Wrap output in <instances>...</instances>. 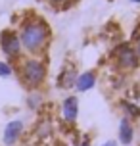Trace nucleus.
Masks as SVG:
<instances>
[{
	"instance_id": "obj_6",
	"label": "nucleus",
	"mask_w": 140,
	"mask_h": 146,
	"mask_svg": "<svg viewBox=\"0 0 140 146\" xmlns=\"http://www.w3.org/2000/svg\"><path fill=\"white\" fill-rule=\"evenodd\" d=\"M61 117L67 125H73L79 117V100L77 96H67L61 102Z\"/></svg>"
},
{
	"instance_id": "obj_9",
	"label": "nucleus",
	"mask_w": 140,
	"mask_h": 146,
	"mask_svg": "<svg viewBox=\"0 0 140 146\" xmlns=\"http://www.w3.org/2000/svg\"><path fill=\"white\" fill-rule=\"evenodd\" d=\"M96 85V71H83L77 75V83H75V88L79 92H87Z\"/></svg>"
},
{
	"instance_id": "obj_3",
	"label": "nucleus",
	"mask_w": 140,
	"mask_h": 146,
	"mask_svg": "<svg viewBox=\"0 0 140 146\" xmlns=\"http://www.w3.org/2000/svg\"><path fill=\"white\" fill-rule=\"evenodd\" d=\"M113 64L117 67L119 71H125V73H131L134 69H138L140 66V58L136 50H134V46L131 42H121L117 44L115 48H113Z\"/></svg>"
},
{
	"instance_id": "obj_16",
	"label": "nucleus",
	"mask_w": 140,
	"mask_h": 146,
	"mask_svg": "<svg viewBox=\"0 0 140 146\" xmlns=\"http://www.w3.org/2000/svg\"><path fill=\"white\" fill-rule=\"evenodd\" d=\"M102 146H117V142H115V140H108V142H104Z\"/></svg>"
},
{
	"instance_id": "obj_14",
	"label": "nucleus",
	"mask_w": 140,
	"mask_h": 146,
	"mask_svg": "<svg viewBox=\"0 0 140 146\" xmlns=\"http://www.w3.org/2000/svg\"><path fill=\"white\" fill-rule=\"evenodd\" d=\"M131 44L134 46V50H136V54H138V58H140V21L133 31V40H131Z\"/></svg>"
},
{
	"instance_id": "obj_12",
	"label": "nucleus",
	"mask_w": 140,
	"mask_h": 146,
	"mask_svg": "<svg viewBox=\"0 0 140 146\" xmlns=\"http://www.w3.org/2000/svg\"><path fill=\"white\" fill-rule=\"evenodd\" d=\"M35 135H37L38 139L50 137V135H52V125L48 123V121H40V123H38V127H37V133H35Z\"/></svg>"
},
{
	"instance_id": "obj_13",
	"label": "nucleus",
	"mask_w": 140,
	"mask_h": 146,
	"mask_svg": "<svg viewBox=\"0 0 140 146\" xmlns=\"http://www.w3.org/2000/svg\"><path fill=\"white\" fill-rule=\"evenodd\" d=\"M12 73H14L12 64H8V62H4V60H0V77H2V79H8V77H12Z\"/></svg>"
},
{
	"instance_id": "obj_2",
	"label": "nucleus",
	"mask_w": 140,
	"mask_h": 146,
	"mask_svg": "<svg viewBox=\"0 0 140 146\" xmlns=\"http://www.w3.org/2000/svg\"><path fill=\"white\" fill-rule=\"evenodd\" d=\"M17 75L21 83L31 90H38L44 85L48 69L46 64L38 56H27V58H19V66H17Z\"/></svg>"
},
{
	"instance_id": "obj_11",
	"label": "nucleus",
	"mask_w": 140,
	"mask_h": 146,
	"mask_svg": "<svg viewBox=\"0 0 140 146\" xmlns=\"http://www.w3.org/2000/svg\"><path fill=\"white\" fill-rule=\"evenodd\" d=\"M42 94H40V90H31L29 92V96H27V106L29 108H38V106H42Z\"/></svg>"
},
{
	"instance_id": "obj_7",
	"label": "nucleus",
	"mask_w": 140,
	"mask_h": 146,
	"mask_svg": "<svg viewBox=\"0 0 140 146\" xmlns=\"http://www.w3.org/2000/svg\"><path fill=\"white\" fill-rule=\"evenodd\" d=\"M133 139H134V127H133V123H131V119L123 115L121 121H119V142L129 146L133 142Z\"/></svg>"
},
{
	"instance_id": "obj_18",
	"label": "nucleus",
	"mask_w": 140,
	"mask_h": 146,
	"mask_svg": "<svg viewBox=\"0 0 140 146\" xmlns=\"http://www.w3.org/2000/svg\"><path fill=\"white\" fill-rule=\"evenodd\" d=\"M69 2H77V0H69Z\"/></svg>"
},
{
	"instance_id": "obj_15",
	"label": "nucleus",
	"mask_w": 140,
	"mask_h": 146,
	"mask_svg": "<svg viewBox=\"0 0 140 146\" xmlns=\"http://www.w3.org/2000/svg\"><path fill=\"white\" fill-rule=\"evenodd\" d=\"M46 2H48L50 6H56V8H67L71 4L69 0H46Z\"/></svg>"
},
{
	"instance_id": "obj_17",
	"label": "nucleus",
	"mask_w": 140,
	"mask_h": 146,
	"mask_svg": "<svg viewBox=\"0 0 140 146\" xmlns=\"http://www.w3.org/2000/svg\"><path fill=\"white\" fill-rule=\"evenodd\" d=\"M129 2H133V4H140V0H129Z\"/></svg>"
},
{
	"instance_id": "obj_5",
	"label": "nucleus",
	"mask_w": 140,
	"mask_h": 146,
	"mask_svg": "<svg viewBox=\"0 0 140 146\" xmlns=\"http://www.w3.org/2000/svg\"><path fill=\"white\" fill-rule=\"evenodd\" d=\"M23 129H25V125H23L21 119H14V121H10V123L6 125V129H4V135H2L4 144H6V146H14L17 140L21 139Z\"/></svg>"
},
{
	"instance_id": "obj_8",
	"label": "nucleus",
	"mask_w": 140,
	"mask_h": 146,
	"mask_svg": "<svg viewBox=\"0 0 140 146\" xmlns=\"http://www.w3.org/2000/svg\"><path fill=\"white\" fill-rule=\"evenodd\" d=\"M77 69L73 66H65L61 69V73L58 75V87L61 88H71L75 87V83H77Z\"/></svg>"
},
{
	"instance_id": "obj_10",
	"label": "nucleus",
	"mask_w": 140,
	"mask_h": 146,
	"mask_svg": "<svg viewBox=\"0 0 140 146\" xmlns=\"http://www.w3.org/2000/svg\"><path fill=\"white\" fill-rule=\"evenodd\" d=\"M121 108H123V111H125V117H129L131 121H133V119H136V117H140V108L136 106V104H133V102H123V104H121Z\"/></svg>"
},
{
	"instance_id": "obj_4",
	"label": "nucleus",
	"mask_w": 140,
	"mask_h": 146,
	"mask_svg": "<svg viewBox=\"0 0 140 146\" xmlns=\"http://www.w3.org/2000/svg\"><path fill=\"white\" fill-rule=\"evenodd\" d=\"M0 50L8 60H19L23 54V46L19 40L17 31L14 29H6L0 33Z\"/></svg>"
},
{
	"instance_id": "obj_1",
	"label": "nucleus",
	"mask_w": 140,
	"mask_h": 146,
	"mask_svg": "<svg viewBox=\"0 0 140 146\" xmlns=\"http://www.w3.org/2000/svg\"><path fill=\"white\" fill-rule=\"evenodd\" d=\"M17 35H19V40H21L23 52H27L31 56H38L48 48L52 33L48 23L42 17L29 15L21 21L19 29H17Z\"/></svg>"
}]
</instances>
